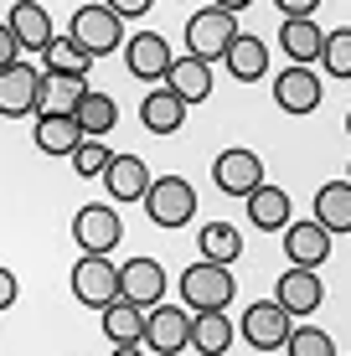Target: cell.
<instances>
[{
	"label": "cell",
	"mask_w": 351,
	"mask_h": 356,
	"mask_svg": "<svg viewBox=\"0 0 351 356\" xmlns=\"http://www.w3.org/2000/svg\"><path fill=\"white\" fill-rule=\"evenodd\" d=\"M289 356H336V341H331V330H320V325H300V330H289Z\"/></svg>",
	"instance_id": "obj_32"
},
{
	"label": "cell",
	"mask_w": 351,
	"mask_h": 356,
	"mask_svg": "<svg viewBox=\"0 0 351 356\" xmlns=\"http://www.w3.org/2000/svg\"><path fill=\"white\" fill-rule=\"evenodd\" d=\"M42 67H47V78H83V83H88L93 57L83 52L72 36H52V42H47V52H42Z\"/></svg>",
	"instance_id": "obj_25"
},
{
	"label": "cell",
	"mask_w": 351,
	"mask_h": 356,
	"mask_svg": "<svg viewBox=\"0 0 351 356\" xmlns=\"http://www.w3.org/2000/svg\"><path fill=\"white\" fill-rule=\"evenodd\" d=\"M72 119H78V129H83V140H104L108 129L119 124V104L108 93H83L78 98V108H72Z\"/></svg>",
	"instance_id": "obj_26"
},
{
	"label": "cell",
	"mask_w": 351,
	"mask_h": 356,
	"mask_svg": "<svg viewBox=\"0 0 351 356\" xmlns=\"http://www.w3.org/2000/svg\"><path fill=\"white\" fill-rule=\"evenodd\" d=\"M150 165L140 161V155H114L108 161V170H104V186H108V196L114 202H145V191H150Z\"/></svg>",
	"instance_id": "obj_17"
},
{
	"label": "cell",
	"mask_w": 351,
	"mask_h": 356,
	"mask_svg": "<svg viewBox=\"0 0 351 356\" xmlns=\"http://www.w3.org/2000/svg\"><path fill=\"white\" fill-rule=\"evenodd\" d=\"M346 134H351V114H346Z\"/></svg>",
	"instance_id": "obj_39"
},
{
	"label": "cell",
	"mask_w": 351,
	"mask_h": 356,
	"mask_svg": "<svg viewBox=\"0 0 351 356\" xmlns=\"http://www.w3.org/2000/svg\"><path fill=\"white\" fill-rule=\"evenodd\" d=\"M320 72L316 67H284L279 78H274V104L284 108V114H316L320 108Z\"/></svg>",
	"instance_id": "obj_15"
},
{
	"label": "cell",
	"mask_w": 351,
	"mask_h": 356,
	"mask_svg": "<svg viewBox=\"0 0 351 356\" xmlns=\"http://www.w3.org/2000/svg\"><path fill=\"white\" fill-rule=\"evenodd\" d=\"M222 63H227V72H233L238 83H259L263 72H269V47H263L259 36H238Z\"/></svg>",
	"instance_id": "obj_29"
},
{
	"label": "cell",
	"mask_w": 351,
	"mask_h": 356,
	"mask_svg": "<svg viewBox=\"0 0 351 356\" xmlns=\"http://www.w3.org/2000/svg\"><path fill=\"white\" fill-rule=\"evenodd\" d=\"M140 346H150L155 356H176L181 346H191V310L186 305H155V310L145 315V341Z\"/></svg>",
	"instance_id": "obj_9"
},
{
	"label": "cell",
	"mask_w": 351,
	"mask_h": 356,
	"mask_svg": "<svg viewBox=\"0 0 351 356\" xmlns=\"http://www.w3.org/2000/svg\"><path fill=\"white\" fill-rule=\"evenodd\" d=\"M279 47H284L289 67H310V63H320L325 31L316 26V21H284L279 26Z\"/></svg>",
	"instance_id": "obj_23"
},
{
	"label": "cell",
	"mask_w": 351,
	"mask_h": 356,
	"mask_svg": "<svg viewBox=\"0 0 351 356\" xmlns=\"http://www.w3.org/2000/svg\"><path fill=\"white\" fill-rule=\"evenodd\" d=\"M67 36L93 57V63H99V57L119 52V42H124V21L114 16V6H108V0H88V6L72 10V31H67Z\"/></svg>",
	"instance_id": "obj_2"
},
{
	"label": "cell",
	"mask_w": 351,
	"mask_h": 356,
	"mask_svg": "<svg viewBox=\"0 0 351 356\" xmlns=\"http://www.w3.org/2000/svg\"><path fill=\"white\" fill-rule=\"evenodd\" d=\"M171 63H176V52H171V42H165L161 31H135L124 42V67H129V78H140V83H165Z\"/></svg>",
	"instance_id": "obj_10"
},
{
	"label": "cell",
	"mask_w": 351,
	"mask_h": 356,
	"mask_svg": "<svg viewBox=\"0 0 351 356\" xmlns=\"http://www.w3.org/2000/svg\"><path fill=\"white\" fill-rule=\"evenodd\" d=\"M197 253H202V264L233 268V259H243V232L233 222H207L197 232Z\"/></svg>",
	"instance_id": "obj_21"
},
{
	"label": "cell",
	"mask_w": 351,
	"mask_h": 356,
	"mask_svg": "<svg viewBox=\"0 0 351 356\" xmlns=\"http://www.w3.org/2000/svg\"><path fill=\"white\" fill-rule=\"evenodd\" d=\"M72 243L83 248V259H108L124 243V217L104 202H88L72 212Z\"/></svg>",
	"instance_id": "obj_4"
},
{
	"label": "cell",
	"mask_w": 351,
	"mask_h": 356,
	"mask_svg": "<svg viewBox=\"0 0 351 356\" xmlns=\"http://www.w3.org/2000/svg\"><path fill=\"white\" fill-rule=\"evenodd\" d=\"M31 140H36V150H42V155H67V161H72V150L83 145V129H78V119H72V114H36Z\"/></svg>",
	"instance_id": "obj_20"
},
{
	"label": "cell",
	"mask_w": 351,
	"mask_h": 356,
	"mask_svg": "<svg viewBox=\"0 0 351 356\" xmlns=\"http://www.w3.org/2000/svg\"><path fill=\"white\" fill-rule=\"evenodd\" d=\"M16 300H21V284H16V274H10V268H0V310H10Z\"/></svg>",
	"instance_id": "obj_36"
},
{
	"label": "cell",
	"mask_w": 351,
	"mask_h": 356,
	"mask_svg": "<svg viewBox=\"0 0 351 356\" xmlns=\"http://www.w3.org/2000/svg\"><path fill=\"white\" fill-rule=\"evenodd\" d=\"M316 222L331 232H351V181H325L316 191Z\"/></svg>",
	"instance_id": "obj_24"
},
{
	"label": "cell",
	"mask_w": 351,
	"mask_h": 356,
	"mask_svg": "<svg viewBox=\"0 0 351 356\" xmlns=\"http://www.w3.org/2000/svg\"><path fill=\"white\" fill-rule=\"evenodd\" d=\"M72 300L83 310H108L119 300V264L114 259H78L72 264Z\"/></svg>",
	"instance_id": "obj_6"
},
{
	"label": "cell",
	"mask_w": 351,
	"mask_h": 356,
	"mask_svg": "<svg viewBox=\"0 0 351 356\" xmlns=\"http://www.w3.org/2000/svg\"><path fill=\"white\" fill-rule=\"evenodd\" d=\"M289 217H295V207H289V191L274 186V181H263V186L248 196V222L259 227V232H284Z\"/></svg>",
	"instance_id": "obj_18"
},
{
	"label": "cell",
	"mask_w": 351,
	"mask_h": 356,
	"mask_svg": "<svg viewBox=\"0 0 351 356\" xmlns=\"http://www.w3.org/2000/svg\"><path fill=\"white\" fill-rule=\"evenodd\" d=\"M181 300H186V310H191V315L227 310V300H238L233 268H217V264H191L186 274H181Z\"/></svg>",
	"instance_id": "obj_5"
},
{
	"label": "cell",
	"mask_w": 351,
	"mask_h": 356,
	"mask_svg": "<svg viewBox=\"0 0 351 356\" xmlns=\"http://www.w3.org/2000/svg\"><path fill=\"white\" fill-rule=\"evenodd\" d=\"M320 67L331 78H351V26H336L320 47Z\"/></svg>",
	"instance_id": "obj_31"
},
{
	"label": "cell",
	"mask_w": 351,
	"mask_h": 356,
	"mask_svg": "<svg viewBox=\"0 0 351 356\" xmlns=\"http://www.w3.org/2000/svg\"><path fill=\"white\" fill-rule=\"evenodd\" d=\"M140 124L150 134H176L181 124H186V104L171 93V88H155L140 98Z\"/></svg>",
	"instance_id": "obj_22"
},
{
	"label": "cell",
	"mask_w": 351,
	"mask_h": 356,
	"mask_svg": "<svg viewBox=\"0 0 351 356\" xmlns=\"http://www.w3.org/2000/svg\"><path fill=\"white\" fill-rule=\"evenodd\" d=\"M10 63H21V47H16V36H10V26L0 21V72H6Z\"/></svg>",
	"instance_id": "obj_35"
},
{
	"label": "cell",
	"mask_w": 351,
	"mask_h": 356,
	"mask_svg": "<svg viewBox=\"0 0 351 356\" xmlns=\"http://www.w3.org/2000/svg\"><path fill=\"white\" fill-rule=\"evenodd\" d=\"M165 88H171L181 104H207L212 98V67L207 63H197V57H176L171 72H165Z\"/></svg>",
	"instance_id": "obj_19"
},
{
	"label": "cell",
	"mask_w": 351,
	"mask_h": 356,
	"mask_svg": "<svg viewBox=\"0 0 351 356\" xmlns=\"http://www.w3.org/2000/svg\"><path fill=\"white\" fill-rule=\"evenodd\" d=\"M114 356H145V351L140 346H124V351H114Z\"/></svg>",
	"instance_id": "obj_38"
},
{
	"label": "cell",
	"mask_w": 351,
	"mask_h": 356,
	"mask_svg": "<svg viewBox=\"0 0 351 356\" xmlns=\"http://www.w3.org/2000/svg\"><path fill=\"white\" fill-rule=\"evenodd\" d=\"M108 161H114V150H108L104 140H83L78 150H72V170H78V176H99L104 181Z\"/></svg>",
	"instance_id": "obj_33"
},
{
	"label": "cell",
	"mask_w": 351,
	"mask_h": 356,
	"mask_svg": "<svg viewBox=\"0 0 351 356\" xmlns=\"http://www.w3.org/2000/svg\"><path fill=\"white\" fill-rule=\"evenodd\" d=\"M83 93H88L83 78H47L42 72V108H36V114H72Z\"/></svg>",
	"instance_id": "obj_30"
},
{
	"label": "cell",
	"mask_w": 351,
	"mask_h": 356,
	"mask_svg": "<svg viewBox=\"0 0 351 356\" xmlns=\"http://www.w3.org/2000/svg\"><path fill=\"white\" fill-rule=\"evenodd\" d=\"M346 181H351V165H346Z\"/></svg>",
	"instance_id": "obj_40"
},
{
	"label": "cell",
	"mask_w": 351,
	"mask_h": 356,
	"mask_svg": "<svg viewBox=\"0 0 351 356\" xmlns=\"http://www.w3.org/2000/svg\"><path fill=\"white\" fill-rule=\"evenodd\" d=\"M274 305L295 321V315H316L325 305V284L320 274H310V268H284L279 284H274Z\"/></svg>",
	"instance_id": "obj_14"
},
{
	"label": "cell",
	"mask_w": 351,
	"mask_h": 356,
	"mask_svg": "<svg viewBox=\"0 0 351 356\" xmlns=\"http://www.w3.org/2000/svg\"><path fill=\"white\" fill-rule=\"evenodd\" d=\"M289 330H295V325H289V315L274 300H253L243 310V321H238V336H243L253 351H279L289 341Z\"/></svg>",
	"instance_id": "obj_11"
},
{
	"label": "cell",
	"mask_w": 351,
	"mask_h": 356,
	"mask_svg": "<svg viewBox=\"0 0 351 356\" xmlns=\"http://www.w3.org/2000/svg\"><path fill=\"white\" fill-rule=\"evenodd\" d=\"M212 181H217V191L222 196H248L263 186V161L248 150V145H233V150H222L212 161Z\"/></svg>",
	"instance_id": "obj_7"
},
{
	"label": "cell",
	"mask_w": 351,
	"mask_h": 356,
	"mask_svg": "<svg viewBox=\"0 0 351 356\" xmlns=\"http://www.w3.org/2000/svg\"><path fill=\"white\" fill-rule=\"evenodd\" d=\"M145 217H150L155 227H165V232L186 227L191 217H197V186H191L186 176H155L150 191H145Z\"/></svg>",
	"instance_id": "obj_3"
},
{
	"label": "cell",
	"mask_w": 351,
	"mask_h": 356,
	"mask_svg": "<svg viewBox=\"0 0 351 356\" xmlns=\"http://www.w3.org/2000/svg\"><path fill=\"white\" fill-rule=\"evenodd\" d=\"M99 321H104V336L114 341V351L140 346V341H145V310H135V305H124V300H114Z\"/></svg>",
	"instance_id": "obj_27"
},
{
	"label": "cell",
	"mask_w": 351,
	"mask_h": 356,
	"mask_svg": "<svg viewBox=\"0 0 351 356\" xmlns=\"http://www.w3.org/2000/svg\"><path fill=\"white\" fill-rule=\"evenodd\" d=\"M238 16L233 10H222V6H202V10H191L186 16V57H197V63H222L227 52H233V42H238Z\"/></svg>",
	"instance_id": "obj_1"
},
{
	"label": "cell",
	"mask_w": 351,
	"mask_h": 356,
	"mask_svg": "<svg viewBox=\"0 0 351 356\" xmlns=\"http://www.w3.org/2000/svg\"><path fill=\"white\" fill-rule=\"evenodd\" d=\"M150 10V0H114V16L124 21V16H145Z\"/></svg>",
	"instance_id": "obj_37"
},
{
	"label": "cell",
	"mask_w": 351,
	"mask_h": 356,
	"mask_svg": "<svg viewBox=\"0 0 351 356\" xmlns=\"http://www.w3.org/2000/svg\"><path fill=\"white\" fill-rule=\"evenodd\" d=\"M42 108V72L31 63H10L0 72V114L6 119H26Z\"/></svg>",
	"instance_id": "obj_12"
},
{
	"label": "cell",
	"mask_w": 351,
	"mask_h": 356,
	"mask_svg": "<svg viewBox=\"0 0 351 356\" xmlns=\"http://www.w3.org/2000/svg\"><path fill=\"white\" fill-rule=\"evenodd\" d=\"M279 10H284V21H316L320 0H279Z\"/></svg>",
	"instance_id": "obj_34"
},
{
	"label": "cell",
	"mask_w": 351,
	"mask_h": 356,
	"mask_svg": "<svg viewBox=\"0 0 351 356\" xmlns=\"http://www.w3.org/2000/svg\"><path fill=\"white\" fill-rule=\"evenodd\" d=\"M284 259H289V268H316L331 259V232H325L316 217H300V222H289L284 227Z\"/></svg>",
	"instance_id": "obj_13"
},
{
	"label": "cell",
	"mask_w": 351,
	"mask_h": 356,
	"mask_svg": "<svg viewBox=\"0 0 351 356\" xmlns=\"http://www.w3.org/2000/svg\"><path fill=\"white\" fill-rule=\"evenodd\" d=\"M6 26H10V36H16L21 52H47V42L57 36L52 31V10L36 6V0H16L10 16H6Z\"/></svg>",
	"instance_id": "obj_16"
},
{
	"label": "cell",
	"mask_w": 351,
	"mask_h": 356,
	"mask_svg": "<svg viewBox=\"0 0 351 356\" xmlns=\"http://www.w3.org/2000/svg\"><path fill=\"white\" fill-rule=\"evenodd\" d=\"M119 300L150 315L155 305H165V268L155 259H124V268H119Z\"/></svg>",
	"instance_id": "obj_8"
},
{
	"label": "cell",
	"mask_w": 351,
	"mask_h": 356,
	"mask_svg": "<svg viewBox=\"0 0 351 356\" xmlns=\"http://www.w3.org/2000/svg\"><path fill=\"white\" fill-rule=\"evenodd\" d=\"M191 346L202 356H222L233 346V321L227 310H207V315H191Z\"/></svg>",
	"instance_id": "obj_28"
}]
</instances>
